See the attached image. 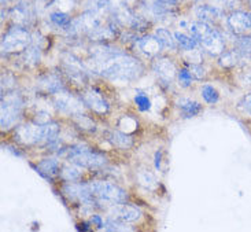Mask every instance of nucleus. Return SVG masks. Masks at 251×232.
Masks as SVG:
<instances>
[{
    "label": "nucleus",
    "mask_w": 251,
    "mask_h": 232,
    "mask_svg": "<svg viewBox=\"0 0 251 232\" xmlns=\"http://www.w3.org/2000/svg\"><path fill=\"white\" fill-rule=\"evenodd\" d=\"M91 69L113 81L128 82L136 80L143 73V66L136 58L126 55L123 51L110 56L104 61H92Z\"/></svg>",
    "instance_id": "nucleus-1"
},
{
    "label": "nucleus",
    "mask_w": 251,
    "mask_h": 232,
    "mask_svg": "<svg viewBox=\"0 0 251 232\" xmlns=\"http://www.w3.org/2000/svg\"><path fill=\"white\" fill-rule=\"evenodd\" d=\"M88 187L100 204L114 205V204L125 202L128 199V194L125 190L110 181H104V180L89 181Z\"/></svg>",
    "instance_id": "nucleus-2"
},
{
    "label": "nucleus",
    "mask_w": 251,
    "mask_h": 232,
    "mask_svg": "<svg viewBox=\"0 0 251 232\" xmlns=\"http://www.w3.org/2000/svg\"><path fill=\"white\" fill-rule=\"evenodd\" d=\"M66 155L68 158L75 162V164L80 165L81 168H102L107 164V159L104 155L92 151L89 147L84 146V144H75L66 149Z\"/></svg>",
    "instance_id": "nucleus-3"
},
{
    "label": "nucleus",
    "mask_w": 251,
    "mask_h": 232,
    "mask_svg": "<svg viewBox=\"0 0 251 232\" xmlns=\"http://www.w3.org/2000/svg\"><path fill=\"white\" fill-rule=\"evenodd\" d=\"M32 44V34L25 26L15 25L1 39V50L4 52H21Z\"/></svg>",
    "instance_id": "nucleus-4"
},
{
    "label": "nucleus",
    "mask_w": 251,
    "mask_h": 232,
    "mask_svg": "<svg viewBox=\"0 0 251 232\" xmlns=\"http://www.w3.org/2000/svg\"><path fill=\"white\" fill-rule=\"evenodd\" d=\"M24 101L20 94L11 92L6 94L1 99V128L8 129L18 121L22 111Z\"/></svg>",
    "instance_id": "nucleus-5"
},
{
    "label": "nucleus",
    "mask_w": 251,
    "mask_h": 232,
    "mask_svg": "<svg viewBox=\"0 0 251 232\" xmlns=\"http://www.w3.org/2000/svg\"><path fill=\"white\" fill-rule=\"evenodd\" d=\"M100 25H103L100 14L87 10L82 15L72 21V24L69 26V33L75 34V36H81V34H88L89 36L92 32H95Z\"/></svg>",
    "instance_id": "nucleus-6"
},
{
    "label": "nucleus",
    "mask_w": 251,
    "mask_h": 232,
    "mask_svg": "<svg viewBox=\"0 0 251 232\" xmlns=\"http://www.w3.org/2000/svg\"><path fill=\"white\" fill-rule=\"evenodd\" d=\"M55 106L62 113L75 117L82 113L84 102H82V99H78L75 95L69 94L68 91L62 89L55 94Z\"/></svg>",
    "instance_id": "nucleus-7"
},
{
    "label": "nucleus",
    "mask_w": 251,
    "mask_h": 232,
    "mask_svg": "<svg viewBox=\"0 0 251 232\" xmlns=\"http://www.w3.org/2000/svg\"><path fill=\"white\" fill-rule=\"evenodd\" d=\"M62 65H63V69L70 80H73L77 84H82L87 81V69L75 55L70 52H65L62 55Z\"/></svg>",
    "instance_id": "nucleus-8"
},
{
    "label": "nucleus",
    "mask_w": 251,
    "mask_h": 232,
    "mask_svg": "<svg viewBox=\"0 0 251 232\" xmlns=\"http://www.w3.org/2000/svg\"><path fill=\"white\" fill-rule=\"evenodd\" d=\"M226 26L232 34H247L251 32V20L247 11L233 10L226 17Z\"/></svg>",
    "instance_id": "nucleus-9"
},
{
    "label": "nucleus",
    "mask_w": 251,
    "mask_h": 232,
    "mask_svg": "<svg viewBox=\"0 0 251 232\" xmlns=\"http://www.w3.org/2000/svg\"><path fill=\"white\" fill-rule=\"evenodd\" d=\"M15 137L22 144H40L43 140V125L41 124H24L17 128Z\"/></svg>",
    "instance_id": "nucleus-10"
},
{
    "label": "nucleus",
    "mask_w": 251,
    "mask_h": 232,
    "mask_svg": "<svg viewBox=\"0 0 251 232\" xmlns=\"http://www.w3.org/2000/svg\"><path fill=\"white\" fill-rule=\"evenodd\" d=\"M206 52L214 56H220L225 51V37L224 34L216 27H211V30L199 41Z\"/></svg>",
    "instance_id": "nucleus-11"
},
{
    "label": "nucleus",
    "mask_w": 251,
    "mask_h": 232,
    "mask_svg": "<svg viewBox=\"0 0 251 232\" xmlns=\"http://www.w3.org/2000/svg\"><path fill=\"white\" fill-rule=\"evenodd\" d=\"M109 216L113 219L121 220L124 223H135L142 217V212L136 206L126 205V204H114L110 205Z\"/></svg>",
    "instance_id": "nucleus-12"
},
{
    "label": "nucleus",
    "mask_w": 251,
    "mask_h": 232,
    "mask_svg": "<svg viewBox=\"0 0 251 232\" xmlns=\"http://www.w3.org/2000/svg\"><path fill=\"white\" fill-rule=\"evenodd\" d=\"M194 14H195L198 21H202L204 24H209L213 26L224 17V8L216 6V4L204 3V4H199V6L195 7Z\"/></svg>",
    "instance_id": "nucleus-13"
},
{
    "label": "nucleus",
    "mask_w": 251,
    "mask_h": 232,
    "mask_svg": "<svg viewBox=\"0 0 251 232\" xmlns=\"http://www.w3.org/2000/svg\"><path fill=\"white\" fill-rule=\"evenodd\" d=\"M81 99L87 107H89L92 111H95L98 114H106L110 109L109 102L103 98L100 92H98L95 89L85 91L82 94Z\"/></svg>",
    "instance_id": "nucleus-14"
},
{
    "label": "nucleus",
    "mask_w": 251,
    "mask_h": 232,
    "mask_svg": "<svg viewBox=\"0 0 251 232\" xmlns=\"http://www.w3.org/2000/svg\"><path fill=\"white\" fill-rule=\"evenodd\" d=\"M152 72L155 73L159 80L165 82H170L176 77V66L168 58H156L152 63Z\"/></svg>",
    "instance_id": "nucleus-15"
},
{
    "label": "nucleus",
    "mask_w": 251,
    "mask_h": 232,
    "mask_svg": "<svg viewBox=\"0 0 251 232\" xmlns=\"http://www.w3.org/2000/svg\"><path fill=\"white\" fill-rule=\"evenodd\" d=\"M10 17H11V20L14 21L15 25L26 27L33 21V11H32V7L29 6L27 1L17 3L15 7L11 10Z\"/></svg>",
    "instance_id": "nucleus-16"
},
{
    "label": "nucleus",
    "mask_w": 251,
    "mask_h": 232,
    "mask_svg": "<svg viewBox=\"0 0 251 232\" xmlns=\"http://www.w3.org/2000/svg\"><path fill=\"white\" fill-rule=\"evenodd\" d=\"M137 46H139V50L142 51L143 54L147 55L149 58L156 56L163 48L161 41H159V39L156 36H146V37L139 39Z\"/></svg>",
    "instance_id": "nucleus-17"
},
{
    "label": "nucleus",
    "mask_w": 251,
    "mask_h": 232,
    "mask_svg": "<svg viewBox=\"0 0 251 232\" xmlns=\"http://www.w3.org/2000/svg\"><path fill=\"white\" fill-rule=\"evenodd\" d=\"M39 85L40 88L44 91V92H48V94H56L62 89H65L63 84H62L61 78L56 75H47L43 76L39 81Z\"/></svg>",
    "instance_id": "nucleus-18"
},
{
    "label": "nucleus",
    "mask_w": 251,
    "mask_h": 232,
    "mask_svg": "<svg viewBox=\"0 0 251 232\" xmlns=\"http://www.w3.org/2000/svg\"><path fill=\"white\" fill-rule=\"evenodd\" d=\"M107 139L113 146H116L121 150H128L133 146V140L129 136V133H125L123 130H111Z\"/></svg>",
    "instance_id": "nucleus-19"
},
{
    "label": "nucleus",
    "mask_w": 251,
    "mask_h": 232,
    "mask_svg": "<svg viewBox=\"0 0 251 232\" xmlns=\"http://www.w3.org/2000/svg\"><path fill=\"white\" fill-rule=\"evenodd\" d=\"M177 107L183 111V114L185 117H195L201 113L202 110V104L201 103L195 102L192 99H188V98H180L176 102Z\"/></svg>",
    "instance_id": "nucleus-20"
},
{
    "label": "nucleus",
    "mask_w": 251,
    "mask_h": 232,
    "mask_svg": "<svg viewBox=\"0 0 251 232\" xmlns=\"http://www.w3.org/2000/svg\"><path fill=\"white\" fill-rule=\"evenodd\" d=\"M243 61H245L243 56L239 54L238 50L235 47L232 50H228V51H224L223 54L220 55V65L224 66V68H235Z\"/></svg>",
    "instance_id": "nucleus-21"
},
{
    "label": "nucleus",
    "mask_w": 251,
    "mask_h": 232,
    "mask_svg": "<svg viewBox=\"0 0 251 232\" xmlns=\"http://www.w3.org/2000/svg\"><path fill=\"white\" fill-rule=\"evenodd\" d=\"M43 125V140L41 144H46V146H51L58 140V135H59V125L56 123H50L41 124Z\"/></svg>",
    "instance_id": "nucleus-22"
},
{
    "label": "nucleus",
    "mask_w": 251,
    "mask_h": 232,
    "mask_svg": "<svg viewBox=\"0 0 251 232\" xmlns=\"http://www.w3.org/2000/svg\"><path fill=\"white\" fill-rule=\"evenodd\" d=\"M235 48L243 59L247 61L251 58V34H235Z\"/></svg>",
    "instance_id": "nucleus-23"
},
{
    "label": "nucleus",
    "mask_w": 251,
    "mask_h": 232,
    "mask_svg": "<svg viewBox=\"0 0 251 232\" xmlns=\"http://www.w3.org/2000/svg\"><path fill=\"white\" fill-rule=\"evenodd\" d=\"M81 166L75 164V162H70V164H66L62 166L61 178L65 181H77L78 179L81 178Z\"/></svg>",
    "instance_id": "nucleus-24"
},
{
    "label": "nucleus",
    "mask_w": 251,
    "mask_h": 232,
    "mask_svg": "<svg viewBox=\"0 0 251 232\" xmlns=\"http://www.w3.org/2000/svg\"><path fill=\"white\" fill-rule=\"evenodd\" d=\"M175 39H176L177 47H180L184 51L197 48L198 43H199L192 34L184 33V32H175Z\"/></svg>",
    "instance_id": "nucleus-25"
},
{
    "label": "nucleus",
    "mask_w": 251,
    "mask_h": 232,
    "mask_svg": "<svg viewBox=\"0 0 251 232\" xmlns=\"http://www.w3.org/2000/svg\"><path fill=\"white\" fill-rule=\"evenodd\" d=\"M48 20H50V22H51L54 26L63 27V29H69L70 24H72V21H73L70 17H69L68 13H65V11H59V10L52 11V13L50 14Z\"/></svg>",
    "instance_id": "nucleus-26"
},
{
    "label": "nucleus",
    "mask_w": 251,
    "mask_h": 232,
    "mask_svg": "<svg viewBox=\"0 0 251 232\" xmlns=\"http://www.w3.org/2000/svg\"><path fill=\"white\" fill-rule=\"evenodd\" d=\"M155 36L159 39L161 44L163 48H168V50H175L177 47L176 39H175V34H172L165 27H159L155 30Z\"/></svg>",
    "instance_id": "nucleus-27"
},
{
    "label": "nucleus",
    "mask_w": 251,
    "mask_h": 232,
    "mask_svg": "<svg viewBox=\"0 0 251 232\" xmlns=\"http://www.w3.org/2000/svg\"><path fill=\"white\" fill-rule=\"evenodd\" d=\"M85 6L88 11H94L96 14L104 13L111 8V0H85Z\"/></svg>",
    "instance_id": "nucleus-28"
},
{
    "label": "nucleus",
    "mask_w": 251,
    "mask_h": 232,
    "mask_svg": "<svg viewBox=\"0 0 251 232\" xmlns=\"http://www.w3.org/2000/svg\"><path fill=\"white\" fill-rule=\"evenodd\" d=\"M39 168L48 176H55L59 173V164L55 158H44L39 164Z\"/></svg>",
    "instance_id": "nucleus-29"
},
{
    "label": "nucleus",
    "mask_w": 251,
    "mask_h": 232,
    "mask_svg": "<svg viewBox=\"0 0 251 232\" xmlns=\"http://www.w3.org/2000/svg\"><path fill=\"white\" fill-rule=\"evenodd\" d=\"M137 180H139V183L146 188V190H155L156 188V179L155 176L149 171H142L139 172V175H137Z\"/></svg>",
    "instance_id": "nucleus-30"
},
{
    "label": "nucleus",
    "mask_w": 251,
    "mask_h": 232,
    "mask_svg": "<svg viewBox=\"0 0 251 232\" xmlns=\"http://www.w3.org/2000/svg\"><path fill=\"white\" fill-rule=\"evenodd\" d=\"M102 228L106 231H132V228L126 226V223H124L121 220L113 219V217L106 220Z\"/></svg>",
    "instance_id": "nucleus-31"
},
{
    "label": "nucleus",
    "mask_w": 251,
    "mask_h": 232,
    "mask_svg": "<svg viewBox=\"0 0 251 232\" xmlns=\"http://www.w3.org/2000/svg\"><path fill=\"white\" fill-rule=\"evenodd\" d=\"M201 92H202V98L204 99V102L209 103V104H214V103H217L218 99H220L217 89L214 88L213 85H210V84L203 85L202 89H201Z\"/></svg>",
    "instance_id": "nucleus-32"
},
{
    "label": "nucleus",
    "mask_w": 251,
    "mask_h": 232,
    "mask_svg": "<svg viewBox=\"0 0 251 232\" xmlns=\"http://www.w3.org/2000/svg\"><path fill=\"white\" fill-rule=\"evenodd\" d=\"M40 59V48L37 47V46H29V47L25 50V54H24V61L26 65H30V66H33L36 65L37 62Z\"/></svg>",
    "instance_id": "nucleus-33"
},
{
    "label": "nucleus",
    "mask_w": 251,
    "mask_h": 232,
    "mask_svg": "<svg viewBox=\"0 0 251 232\" xmlns=\"http://www.w3.org/2000/svg\"><path fill=\"white\" fill-rule=\"evenodd\" d=\"M118 127L121 128L123 132L125 133H130V132H135L137 129V121H136L133 117L130 116H124L120 123H118Z\"/></svg>",
    "instance_id": "nucleus-34"
},
{
    "label": "nucleus",
    "mask_w": 251,
    "mask_h": 232,
    "mask_svg": "<svg viewBox=\"0 0 251 232\" xmlns=\"http://www.w3.org/2000/svg\"><path fill=\"white\" fill-rule=\"evenodd\" d=\"M135 103L140 111H149L151 109V101L144 92H137L135 95Z\"/></svg>",
    "instance_id": "nucleus-35"
},
{
    "label": "nucleus",
    "mask_w": 251,
    "mask_h": 232,
    "mask_svg": "<svg viewBox=\"0 0 251 232\" xmlns=\"http://www.w3.org/2000/svg\"><path fill=\"white\" fill-rule=\"evenodd\" d=\"M75 123H77V125L80 127V128H82V129H87V130H95V124H94V121L89 118V117H87L85 114H78V116H75Z\"/></svg>",
    "instance_id": "nucleus-36"
},
{
    "label": "nucleus",
    "mask_w": 251,
    "mask_h": 232,
    "mask_svg": "<svg viewBox=\"0 0 251 232\" xmlns=\"http://www.w3.org/2000/svg\"><path fill=\"white\" fill-rule=\"evenodd\" d=\"M184 58H185V61L191 62V63H197V65H199L202 62V59H203L202 52H201V50L198 47L194 48V50L184 51Z\"/></svg>",
    "instance_id": "nucleus-37"
},
{
    "label": "nucleus",
    "mask_w": 251,
    "mask_h": 232,
    "mask_svg": "<svg viewBox=\"0 0 251 232\" xmlns=\"http://www.w3.org/2000/svg\"><path fill=\"white\" fill-rule=\"evenodd\" d=\"M177 78H178V82L183 85V87H190L192 81L195 80L194 76L191 73V70L188 69H181L178 73H177Z\"/></svg>",
    "instance_id": "nucleus-38"
},
{
    "label": "nucleus",
    "mask_w": 251,
    "mask_h": 232,
    "mask_svg": "<svg viewBox=\"0 0 251 232\" xmlns=\"http://www.w3.org/2000/svg\"><path fill=\"white\" fill-rule=\"evenodd\" d=\"M190 70L191 73H192V76H194V78L195 80H202V78H204V69L201 66V65H197V63H191L190 66Z\"/></svg>",
    "instance_id": "nucleus-39"
},
{
    "label": "nucleus",
    "mask_w": 251,
    "mask_h": 232,
    "mask_svg": "<svg viewBox=\"0 0 251 232\" xmlns=\"http://www.w3.org/2000/svg\"><path fill=\"white\" fill-rule=\"evenodd\" d=\"M239 104H240V107L243 109L245 113H247L249 116H251V92L250 94H247Z\"/></svg>",
    "instance_id": "nucleus-40"
},
{
    "label": "nucleus",
    "mask_w": 251,
    "mask_h": 232,
    "mask_svg": "<svg viewBox=\"0 0 251 232\" xmlns=\"http://www.w3.org/2000/svg\"><path fill=\"white\" fill-rule=\"evenodd\" d=\"M240 82H243L245 85L250 87L251 85V70H247L245 73H242L240 76Z\"/></svg>",
    "instance_id": "nucleus-41"
},
{
    "label": "nucleus",
    "mask_w": 251,
    "mask_h": 232,
    "mask_svg": "<svg viewBox=\"0 0 251 232\" xmlns=\"http://www.w3.org/2000/svg\"><path fill=\"white\" fill-rule=\"evenodd\" d=\"M37 3H40V4H43V6H46V4H48V3H51L52 0H36Z\"/></svg>",
    "instance_id": "nucleus-42"
},
{
    "label": "nucleus",
    "mask_w": 251,
    "mask_h": 232,
    "mask_svg": "<svg viewBox=\"0 0 251 232\" xmlns=\"http://www.w3.org/2000/svg\"><path fill=\"white\" fill-rule=\"evenodd\" d=\"M10 1H13V0H1V6H6Z\"/></svg>",
    "instance_id": "nucleus-43"
},
{
    "label": "nucleus",
    "mask_w": 251,
    "mask_h": 232,
    "mask_svg": "<svg viewBox=\"0 0 251 232\" xmlns=\"http://www.w3.org/2000/svg\"><path fill=\"white\" fill-rule=\"evenodd\" d=\"M13 1H17V3H24V1H26V0H13Z\"/></svg>",
    "instance_id": "nucleus-44"
},
{
    "label": "nucleus",
    "mask_w": 251,
    "mask_h": 232,
    "mask_svg": "<svg viewBox=\"0 0 251 232\" xmlns=\"http://www.w3.org/2000/svg\"><path fill=\"white\" fill-rule=\"evenodd\" d=\"M175 1H176L177 4H178V3H180V1H181V0H175Z\"/></svg>",
    "instance_id": "nucleus-45"
},
{
    "label": "nucleus",
    "mask_w": 251,
    "mask_h": 232,
    "mask_svg": "<svg viewBox=\"0 0 251 232\" xmlns=\"http://www.w3.org/2000/svg\"><path fill=\"white\" fill-rule=\"evenodd\" d=\"M247 1H249V4H250V6H251V0H247Z\"/></svg>",
    "instance_id": "nucleus-46"
},
{
    "label": "nucleus",
    "mask_w": 251,
    "mask_h": 232,
    "mask_svg": "<svg viewBox=\"0 0 251 232\" xmlns=\"http://www.w3.org/2000/svg\"><path fill=\"white\" fill-rule=\"evenodd\" d=\"M249 15H250V20H251V11H249Z\"/></svg>",
    "instance_id": "nucleus-47"
}]
</instances>
